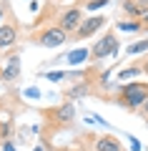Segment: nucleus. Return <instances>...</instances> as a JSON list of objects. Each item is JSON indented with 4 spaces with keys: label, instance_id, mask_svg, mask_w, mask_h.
<instances>
[{
    "label": "nucleus",
    "instance_id": "f257e3e1",
    "mask_svg": "<svg viewBox=\"0 0 148 151\" xmlns=\"http://www.w3.org/2000/svg\"><path fill=\"white\" fill-rule=\"evenodd\" d=\"M148 98V83H131L123 88V103L131 108L143 106V101Z\"/></svg>",
    "mask_w": 148,
    "mask_h": 151
},
{
    "label": "nucleus",
    "instance_id": "f03ea898",
    "mask_svg": "<svg viewBox=\"0 0 148 151\" xmlns=\"http://www.w3.org/2000/svg\"><path fill=\"white\" fill-rule=\"evenodd\" d=\"M65 40H68V33H65L63 28H45V30L38 35V43L45 45V48H58Z\"/></svg>",
    "mask_w": 148,
    "mask_h": 151
},
{
    "label": "nucleus",
    "instance_id": "7ed1b4c3",
    "mask_svg": "<svg viewBox=\"0 0 148 151\" xmlns=\"http://www.w3.org/2000/svg\"><path fill=\"white\" fill-rule=\"evenodd\" d=\"M116 53H118L116 35H103L101 40L93 45V58H106V55H116Z\"/></svg>",
    "mask_w": 148,
    "mask_h": 151
},
{
    "label": "nucleus",
    "instance_id": "20e7f679",
    "mask_svg": "<svg viewBox=\"0 0 148 151\" xmlns=\"http://www.w3.org/2000/svg\"><path fill=\"white\" fill-rule=\"evenodd\" d=\"M106 23V18L103 15H93V18H88L85 23H80L78 28H75V38H88V35H93L98 28Z\"/></svg>",
    "mask_w": 148,
    "mask_h": 151
},
{
    "label": "nucleus",
    "instance_id": "39448f33",
    "mask_svg": "<svg viewBox=\"0 0 148 151\" xmlns=\"http://www.w3.org/2000/svg\"><path fill=\"white\" fill-rule=\"evenodd\" d=\"M80 18H83V15H80L78 8H73V10H65L63 18H60V25H58V28H63L65 33H70V30H75V28L80 25Z\"/></svg>",
    "mask_w": 148,
    "mask_h": 151
},
{
    "label": "nucleus",
    "instance_id": "423d86ee",
    "mask_svg": "<svg viewBox=\"0 0 148 151\" xmlns=\"http://www.w3.org/2000/svg\"><path fill=\"white\" fill-rule=\"evenodd\" d=\"M18 40V30L13 25H0V48H8Z\"/></svg>",
    "mask_w": 148,
    "mask_h": 151
},
{
    "label": "nucleus",
    "instance_id": "0eeeda50",
    "mask_svg": "<svg viewBox=\"0 0 148 151\" xmlns=\"http://www.w3.org/2000/svg\"><path fill=\"white\" fill-rule=\"evenodd\" d=\"M95 151H121V141L116 136H103L95 144Z\"/></svg>",
    "mask_w": 148,
    "mask_h": 151
},
{
    "label": "nucleus",
    "instance_id": "6e6552de",
    "mask_svg": "<svg viewBox=\"0 0 148 151\" xmlns=\"http://www.w3.org/2000/svg\"><path fill=\"white\" fill-rule=\"evenodd\" d=\"M18 70H20V60H18V55H13L10 63H8V68L3 70V78H5V81H13L18 76Z\"/></svg>",
    "mask_w": 148,
    "mask_h": 151
},
{
    "label": "nucleus",
    "instance_id": "1a4fd4ad",
    "mask_svg": "<svg viewBox=\"0 0 148 151\" xmlns=\"http://www.w3.org/2000/svg\"><path fill=\"white\" fill-rule=\"evenodd\" d=\"M88 58V50H83V48H78V50H73V53H68V63H83V60Z\"/></svg>",
    "mask_w": 148,
    "mask_h": 151
},
{
    "label": "nucleus",
    "instance_id": "9d476101",
    "mask_svg": "<svg viewBox=\"0 0 148 151\" xmlns=\"http://www.w3.org/2000/svg\"><path fill=\"white\" fill-rule=\"evenodd\" d=\"M143 50H148V40H141V43H133V45H128V53H131V55L143 53Z\"/></svg>",
    "mask_w": 148,
    "mask_h": 151
},
{
    "label": "nucleus",
    "instance_id": "9b49d317",
    "mask_svg": "<svg viewBox=\"0 0 148 151\" xmlns=\"http://www.w3.org/2000/svg\"><path fill=\"white\" fill-rule=\"evenodd\" d=\"M138 73H141V68H126L118 78H133V76H138Z\"/></svg>",
    "mask_w": 148,
    "mask_h": 151
},
{
    "label": "nucleus",
    "instance_id": "f8f14e48",
    "mask_svg": "<svg viewBox=\"0 0 148 151\" xmlns=\"http://www.w3.org/2000/svg\"><path fill=\"white\" fill-rule=\"evenodd\" d=\"M118 28H121V30H138V23H118Z\"/></svg>",
    "mask_w": 148,
    "mask_h": 151
},
{
    "label": "nucleus",
    "instance_id": "ddd939ff",
    "mask_svg": "<svg viewBox=\"0 0 148 151\" xmlns=\"http://www.w3.org/2000/svg\"><path fill=\"white\" fill-rule=\"evenodd\" d=\"M70 113H73V108H70V106H63V108H60V121H68Z\"/></svg>",
    "mask_w": 148,
    "mask_h": 151
},
{
    "label": "nucleus",
    "instance_id": "4468645a",
    "mask_svg": "<svg viewBox=\"0 0 148 151\" xmlns=\"http://www.w3.org/2000/svg\"><path fill=\"white\" fill-rule=\"evenodd\" d=\"M106 3H108V0H90V3H88V10H95V8H103Z\"/></svg>",
    "mask_w": 148,
    "mask_h": 151
},
{
    "label": "nucleus",
    "instance_id": "2eb2a0df",
    "mask_svg": "<svg viewBox=\"0 0 148 151\" xmlns=\"http://www.w3.org/2000/svg\"><path fill=\"white\" fill-rule=\"evenodd\" d=\"M63 76H65V73H60V70H53V73H48V78H50V81H60Z\"/></svg>",
    "mask_w": 148,
    "mask_h": 151
},
{
    "label": "nucleus",
    "instance_id": "dca6fc26",
    "mask_svg": "<svg viewBox=\"0 0 148 151\" xmlns=\"http://www.w3.org/2000/svg\"><path fill=\"white\" fill-rule=\"evenodd\" d=\"M133 3H136V5H138V8H141V10H143V13H146V10H148V0H133Z\"/></svg>",
    "mask_w": 148,
    "mask_h": 151
},
{
    "label": "nucleus",
    "instance_id": "f3484780",
    "mask_svg": "<svg viewBox=\"0 0 148 151\" xmlns=\"http://www.w3.org/2000/svg\"><path fill=\"white\" fill-rule=\"evenodd\" d=\"M3 151H18V149H15V146L10 144V141H5V146H3Z\"/></svg>",
    "mask_w": 148,
    "mask_h": 151
},
{
    "label": "nucleus",
    "instance_id": "a211bd4d",
    "mask_svg": "<svg viewBox=\"0 0 148 151\" xmlns=\"http://www.w3.org/2000/svg\"><path fill=\"white\" fill-rule=\"evenodd\" d=\"M143 106H146V111H148V98H146V101H143Z\"/></svg>",
    "mask_w": 148,
    "mask_h": 151
},
{
    "label": "nucleus",
    "instance_id": "6ab92c4d",
    "mask_svg": "<svg viewBox=\"0 0 148 151\" xmlns=\"http://www.w3.org/2000/svg\"><path fill=\"white\" fill-rule=\"evenodd\" d=\"M143 18H146V23H148V10H146V13H143Z\"/></svg>",
    "mask_w": 148,
    "mask_h": 151
},
{
    "label": "nucleus",
    "instance_id": "aec40b11",
    "mask_svg": "<svg viewBox=\"0 0 148 151\" xmlns=\"http://www.w3.org/2000/svg\"><path fill=\"white\" fill-rule=\"evenodd\" d=\"M0 18H3V5H0Z\"/></svg>",
    "mask_w": 148,
    "mask_h": 151
},
{
    "label": "nucleus",
    "instance_id": "412c9836",
    "mask_svg": "<svg viewBox=\"0 0 148 151\" xmlns=\"http://www.w3.org/2000/svg\"><path fill=\"white\" fill-rule=\"evenodd\" d=\"M33 151H43V149H33Z\"/></svg>",
    "mask_w": 148,
    "mask_h": 151
},
{
    "label": "nucleus",
    "instance_id": "4be33fe9",
    "mask_svg": "<svg viewBox=\"0 0 148 151\" xmlns=\"http://www.w3.org/2000/svg\"><path fill=\"white\" fill-rule=\"evenodd\" d=\"M146 68H148V65H146Z\"/></svg>",
    "mask_w": 148,
    "mask_h": 151
},
{
    "label": "nucleus",
    "instance_id": "5701e85b",
    "mask_svg": "<svg viewBox=\"0 0 148 151\" xmlns=\"http://www.w3.org/2000/svg\"><path fill=\"white\" fill-rule=\"evenodd\" d=\"M146 124H148V121H146Z\"/></svg>",
    "mask_w": 148,
    "mask_h": 151
}]
</instances>
